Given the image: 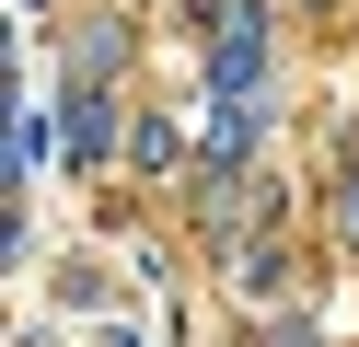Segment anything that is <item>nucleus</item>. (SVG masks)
<instances>
[{
	"instance_id": "1",
	"label": "nucleus",
	"mask_w": 359,
	"mask_h": 347,
	"mask_svg": "<svg viewBox=\"0 0 359 347\" xmlns=\"http://www.w3.org/2000/svg\"><path fill=\"white\" fill-rule=\"evenodd\" d=\"M0 254H12V231H0Z\"/></svg>"
}]
</instances>
